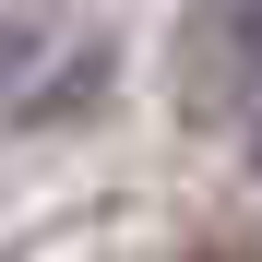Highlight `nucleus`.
<instances>
[{
    "label": "nucleus",
    "mask_w": 262,
    "mask_h": 262,
    "mask_svg": "<svg viewBox=\"0 0 262 262\" xmlns=\"http://www.w3.org/2000/svg\"><path fill=\"white\" fill-rule=\"evenodd\" d=\"M250 60H262V12L250 0H191L179 48H167V96L191 131H238L250 119Z\"/></svg>",
    "instance_id": "1"
},
{
    "label": "nucleus",
    "mask_w": 262,
    "mask_h": 262,
    "mask_svg": "<svg viewBox=\"0 0 262 262\" xmlns=\"http://www.w3.org/2000/svg\"><path fill=\"white\" fill-rule=\"evenodd\" d=\"M60 48V24L48 12H0V107H24L36 96V60Z\"/></svg>",
    "instance_id": "2"
}]
</instances>
